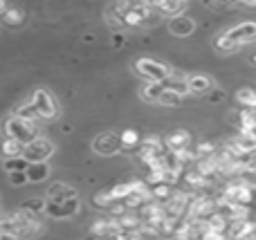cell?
<instances>
[{
    "mask_svg": "<svg viewBox=\"0 0 256 240\" xmlns=\"http://www.w3.org/2000/svg\"><path fill=\"white\" fill-rule=\"evenodd\" d=\"M92 148L99 153V155H115V153L122 151V142H120V135H112V133H104L99 135L97 139L92 142Z\"/></svg>",
    "mask_w": 256,
    "mask_h": 240,
    "instance_id": "obj_7",
    "label": "cell"
},
{
    "mask_svg": "<svg viewBox=\"0 0 256 240\" xmlns=\"http://www.w3.org/2000/svg\"><path fill=\"white\" fill-rule=\"evenodd\" d=\"M117 234H120V225L115 218H99L92 225V236L99 240H112Z\"/></svg>",
    "mask_w": 256,
    "mask_h": 240,
    "instance_id": "obj_9",
    "label": "cell"
},
{
    "mask_svg": "<svg viewBox=\"0 0 256 240\" xmlns=\"http://www.w3.org/2000/svg\"><path fill=\"white\" fill-rule=\"evenodd\" d=\"M128 240H144V238H142L140 234H137V236H132V238H128Z\"/></svg>",
    "mask_w": 256,
    "mask_h": 240,
    "instance_id": "obj_29",
    "label": "cell"
},
{
    "mask_svg": "<svg viewBox=\"0 0 256 240\" xmlns=\"http://www.w3.org/2000/svg\"><path fill=\"white\" fill-rule=\"evenodd\" d=\"M184 101V97L178 92H173V90H164L162 94H160V106H166V108H178L180 103Z\"/></svg>",
    "mask_w": 256,
    "mask_h": 240,
    "instance_id": "obj_20",
    "label": "cell"
},
{
    "mask_svg": "<svg viewBox=\"0 0 256 240\" xmlns=\"http://www.w3.org/2000/svg\"><path fill=\"white\" fill-rule=\"evenodd\" d=\"M14 115H16V117H20V119H25V121H38V115H36L34 106H32L30 101H27V103H22V106H18Z\"/></svg>",
    "mask_w": 256,
    "mask_h": 240,
    "instance_id": "obj_22",
    "label": "cell"
},
{
    "mask_svg": "<svg viewBox=\"0 0 256 240\" xmlns=\"http://www.w3.org/2000/svg\"><path fill=\"white\" fill-rule=\"evenodd\" d=\"M4 11H7V2H2V0H0V16H2Z\"/></svg>",
    "mask_w": 256,
    "mask_h": 240,
    "instance_id": "obj_28",
    "label": "cell"
},
{
    "mask_svg": "<svg viewBox=\"0 0 256 240\" xmlns=\"http://www.w3.org/2000/svg\"><path fill=\"white\" fill-rule=\"evenodd\" d=\"M58 207H61V218H70L79 211V198H70V200L61 202Z\"/></svg>",
    "mask_w": 256,
    "mask_h": 240,
    "instance_id": "obj_24",
    "label": "cell"
},
{
    "mask_svg": "<svg viewBox=\"0 0 256 240\" xmlns=\"http://www.w3.org/2000/svg\"><path fill=\"white\" fill-rule=\"evenodd\" d=\"M112 43H115L117 47H122V45H124V36H122V34H115V38H112Z\"/></svg>",
    "mask_w": 256,
    "mask_h": 240,
    "instance_id": "obj_27",
    "label": "cell"
},
{
    "mask_svg": "<svg viewBox=\"0 0 256 240\" xmlns=\"http://www.w3.org/2000/svg\"><path fill=\"white\" fill-rule=\"evenodd\" d=\"M54 153V146L50 139L45 137H36L34 142L25 144V148H22V160L27 162V164H34V162H45L48 157H52Z\"/></svg>",
    "mask_w": 256,
    "mask_h": 240,
    "instance_id": "obj_4",
    "label": "cell"
},
{
    "mask_svg": "<svg viewBox=\"0 0 256 240\" xmlns=\"http://www.w3.org/2000/svg\"><path fill=\"white\" fill-rule=\"evenodd\" d=\"M164 240H178V238H173V236H168V238H164Z\"/></svg>",
    "mask_w": 256,
    "mask_h": 240,
    "instance_id": "obj_31",
    "label": "cell"
},
{
    "mask_svg": "<svg viewBox=\"0 0 256 240\" xmlns=\"http://www.w3.org/2000/svg\"><path fill=\"white\" fill-rule=\"evenodd\" d=\"M186 90L191 94L204 97V94L214 92V79L207 74H191V76H186Z\"/></svg>",
    "mask_w": 256,
    "mask_h": 240,
    "instance_id": "obj_8",
    "label": "cell"
},
{
    "mask_svg": "<svg viewBox=\"0 0 256 240\" xmlns=\"http://www.w3.org/2000/svg\"><path fill=\"white\" fill-rule=\"evenodd\" d=\"M225 34L230 36V38L234 40L238 47H243L245 43H252V40H256V22L245 20V22H240V25H236V27H232V29H227Z\"/></svg>",
    "mask_w": 256,
    "mask_h": 240,
    "instance_id": "obj_6",
    "label": "cell"
},
{
    "mask_svg": "<svg viewBox=\"0 0 256 240\" xmlns=\"http://www.w3.org/2000/svg\"><path fill=\"white\" fill-rule=\"evenodd\" d=\"M153 4V11L158 13L160 18H178V16H182V13L186 11V2H150Z\"/></svg>",
    "mask_w": 256,
    "mask_h": 240,
    "instance_id": "obj_10",
    "label": "cell"
},
{
    "mask_svg": "<svg viewBox=\"0 0 256 240\" xmlns=\"http://www.w3.org/2000/svg\"><path fill=\"white\" fill-rule=\"evenodd\" d=\"M135 72L140 76H144L146 83H164L168 79V74H171V70L164 63L153 61V58H140V61H135Z\"/></svg>",
    "mask_w": 256,
    "mask_h": 240,
    "instance_id": "obj_2",
    "label": "cell"
},
{
    "mask_svg": "<svg viewBox=\"0 0 256 240\" xmlns=\"http://www.w3.org/2000/svg\"><path fill=\"white\" fill-rule=\"evenodd\" d=\"M120 142H122L124 151H135V148H140V135H137V130L126 128L124 133L120 135Z\"/></svg>",
    "mask_w": 256,
    "mask_h": 240,
    "instance_id": "obj_16",
    "label": "cell"
},
{
    "mask_svg": "<svg viewBox=\"0 0 256 240\" xmlns=\"http://www.w3.org/2000/svg\"><path fill=\"white\" fill-rule=\"evenodd\" d=\"M250 61H252L254 65H256V54H252V56H250Z\"/></svg>",
    "mask_w": 256,
    "mask_h": 240,
    "instance_id": "obj_30",
    "label": "cell"
},
{
    "mask_svg": "<svg viewBox=\"0 0 256 240\" xmlns=\"http://www.w3.org/2000/svg\"><path fill=\"white\" fill-rule=\"evenodd\" d=\"M236 101L243 110H256V90L254 88H238L236 90Z\"/></svg>",
    "mask_w": 256,
    "mask_h": 240,
    "instance_id": "obj_14",
    "label": "cell"
},
{
    "mask_svg": "<svg viewBox=\"0 0 256 240\" xmlns=\"http://www.w3.org/2000/svg\"><path fill=\"white\" fill-rule=\"evenodd\" d=\"M20 211H22V214H27L30 218H34V216H40L45 211V200H43V198H34V200L22 202Z\"/></svg>",
    "mask_w": 256,
    "mask_h": 240,
    "instance_id": "obj_17",
    "label": "cell"
},
{
    "mask_svg": "<svg viewBox=\"0 0 256 240\" xmlns=\"http://www.w3.org/2000/svg\"><path fill=\"white\" fill-rule=\"evenodd\" d=\"M214 45H216V49H218V52H222V54H232V52H236V49H240L238 45H236L234 40H232L227 34L216 36V40H214Z\"/></svg>",
    "mask_w": 256,
    "mask_h": 240,
    "instance_id": "obj_21",
    "label": "cell"
},
{
    "mask_svg": "<svg viewBox=\"0 0 256 240\" xmlns=\"http://www.w3.org/2000/svg\"><path fill=\"white\" fill-rule=\"evenodd\" d=\"M162 92H164L162 83H146L144 88H142V99H144V101H150V103H158Z\"/></svg>",
    "mask_w": 256,
    "mask_h": 240,
    "instance_id": "obj_18",
    "label": "cell"
},
{
    "mask_svg": "<svg viewBox=\"0 0 256 240\" xmlns=\"http://www.w3.org/2000/svg\"><path fill=\"white\" fill-rule=\"evenodd\" d=\"M9 180H12V184H16V187H22V184L30 182L27 175H25V171H20V173H9Z\"/></svg>",
    "mask_w": 256,
    "mask_h": 240,
    "instance_id": "obj_26",
    "label": "cell"
},
{
    "mask_svg": "<svg viewBox=\"0 0 256 240\" xmlns=\"http://www.w3.org/2000/svg\"><path fill=\"white\" fill-rule=\"evenodd\" d=\"M162 142H164V148L171 151V153H176V155H182V153H186L191 146H194L191 135L186 133L184 128H178V130H173V133H168Z\"/></svg>",
    "mask_w": 256,
    "mask_h": 240,
    "instance_id": "obj_5",
    "label": "cell"
},
{
    "mask_svg": "<svg viewBox=\"0 0 256 240\" xmlns=\"http://www.w3.org/2000/svg\"><path fill=\"white\" fill-rule=\"evenodd\" d=\"M30 103L34 106L38 119H54V117L58 115V106H56L54 97L48 92V90H34Z\"/></svg>",
    "mask_w": 256,
    "mask_h": 240,
    "instance_id": "obj_3",
    "label": "cell"
},
{
    "mask_svg": "<svg viewBox=\"0 0 256 240\" xmlns=\"http://www.w3.org/2000/svg\"><path fill=\"white\" fill-rule=\"evenodd\" d=\"M70 198H76V191L72 187H68V184L56 182L48 189V202H56V205H61V202L70 200Z\"/></svg>",
    "mask_w": 256,
    "mask_h": 240,
    "instance_id": "obj_11",
    "label": "cell"
},
{
    "mask_svg": "<svg viewBox=\"0 0 256 240\" xmlns=\"http://www.w3.org/2000/svg\"><path fill=\"white\" fill-rule=\"evenodd\" d=\"M194 29H196V22L186 16H178L168 22V31H171L173 36H180V38L182 36H189Z\"/></svg>",
    "mask_w": 256,
    "mask_h": 240,
    "instance_id": "obj_12",
    "label": "cell"
},
{
    "mask_svg": "<svg viewBox=\"0 0 256 240\" xmlns=\"http://www.w3.org/2000/svg\"><path fill=\"white\" fill-rule=\"evenodd\" d=\"M0 20L4 22L7 27H18L22 25V20H25V16H22L20 9H14V7H7V11L0 16Z\"/></svg>",
    "mask_w": 256,
    "mask_h": 240,
    "instance_id": "obj_19",
    "label": "cell"
},
{
    "mask_svg": "<svg viewBox=\"0 0 256 240\" xmlns=\"http://www.w3.org/2000/svg\"><path fill=\"white\" fill-rule=\"evenodd\" d=\"M112 202H115V200L110 198V191H99L97 196L92 198V205L99 207V209H110Z\"/></svg>",
    "mask_w": 256,
    "mask_h": 240,
    "instance_id": "obj_25",
    "label": "cell"
},
{
    "mask_svg": "<svg viewBox=\"0 0 256 240\" xmlns=\"http://www.w3.org/2000/svg\"><path fill=\"white\" fill-rule=\"evenodd\" d=\"M22 148H25V144L16 142V139H4V142L0 144V153H2L4 160H12V157H22Z\"/></svg>",
    "mask_w": 256,
    "mask_h": 240,
    "instance_id": "obj_15",
    "label": "cell"
},
{
    "mask_svg": "<svg viewBox=\"0 0 256 240\" xmlns=\"http://www.w3.org/2000/svg\"><path fill=\"white\" fill-rule=\"evenodd\" d=\"M4 171L7 173H20V171H27V162L22 160V157H12V160H4Z\"/></svg>",
    "mask_w": 256,
    "mask_h": 240,
    "instance_id": "obj_23",
    "label": "cell"
},
{
    "mask_svg": "<svg viewBox=\"0 0 256 240\" xmlns=\"http://www.w3.org/2000/svg\"><path fill=\"white\" fill-rule=\"evenodd\" d=\"M2 135H4V139H16L20 144H30L38 137V126H36V121H25L20 117L12 115L4 119Z\"/></svg>",
    "mask_w": 256,
    "mask_h": 240,
    "instance_id": "obj_1",
    "label": "cell"
},
{
    "mask_svg": "<svg viewBox=\"0 0 256 240\" xmlns=\"http://www.w3.org/2000/svg\"><path fill=\"white\" fill-rule=\"evenodd\" d=\"M25 175L30 182H43V180H48V175H50V166L45 164V162H34V164L27 166Z\"/></svg>",
    "mask_w": 256,
    "mask_h": 240,
    "instance_id": "obj_13",
    "label": "cell"
}]
</instances>
